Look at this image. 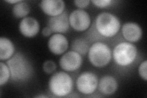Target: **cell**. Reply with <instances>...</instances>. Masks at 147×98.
<instances>
[{
    "label": "cell",
    "mask_w": 147,
    "mask_h": 98,
    "mask_svg": "<svg viewBox=\"0 0 147 98\" xmlns=\"http://www.w3.org/2000/svg\"><path fill=\"white\" fill-rule=\"evenodd\" d=\"M6 64L11 72V80L17 83L28 81L33 74V68L25 56L17 53L7 60Z\"/></svg>",
    "instance_id": "obj_1"
},
{
    "label": "cell",
    "mask_w": 147,
    "mask_h": 98,
    "mask_svg": "<svg viewBox=\"0 0 147 98\" xmlns=\"http://www.w3.org/2000/svg\"><path fill=\"white\" fill-rule=\"evenodd\" d=\"M95 27L98 33L105 38H112L120 29L119 18L113 14L104 12L99 14L95 20Z\"/></svg>",
    "instance_id": "obj_2"
},
{
    "label": "cell",
    "mask_w": 147,
    "mask_h": 98,
    "mask_svg": "<svg viewBox=\"0 0 147 98\" xmlns=\"http://www.w3.org/2000/svg\"><path fill=\"white\" fill-rule=\"evenodd\" d=\"M49 88L50 92L55 96H66L69 95L72 90V78L65 72H55L50 78Z\"/></svg>",
    "instance_id": "obj_3"
},
{
    "label": "cell",
    "mask_w": 147,
    "mask_h": 98,
    "mask_svg": "<svg viewBox=\"0 0 147 98\" xmlns=\"http://www.w3.org/2000/svg\"><path fill=\"white\" fill-rule=\"evenodd\" d=\"M137 55L136 47L129 42L118 44L113 49V58L117 64L127 66L134 62Z\"/></svg>",
    "instance_id": "obj_4"
},
{
    "label": "cell",
    "mask_w": 147,
    "mask_h": 98,
    "mask_svg": "<svg viewBox=\"0 0 147 98\" xmlns=\"http://www.w3.org/2000/svg\"><path fill=\"white\" fill-rule=\"evenodd\" d=\"M88 59L95 67H105L112 59V51L107 45L102 42H96L90 46Z\"/></svg>",
    "instance_id": "obj_5"
},
{
    "label": "cell",
    "mask_w": 147,
    "mask_h": 98,
    "mask_svg": "<svg viewBox=\"0 0 147 98\" xmlns=\"http://www.w3.org/2000/svg\"><path fill=\"white\" fill-rule=\"evenodd\" d=\"M78 91L84 95H91L96 90L98 86V78L92 72L86 71L82 73L76 80Z\"/></svg>",
    "instance_id": "obj_6"
},
{
    "label": "cell",
    "mask_w": 147,
    "mask_h": 98,
    "mask_svg": "<svg viewBox=\"0 0 147 98\" xmlns=\"http://www.w3.org/2000/svg\"><path fill=\"white\" fill-rule=\"evenodd\" d=\"M69 22L72 28L77 31H84L91 24L89 14L83 9H78L73 11L69 16Z\"/></svg>",
    "instance_id": "obj_7"
},
{
    "label": "cell",
    "mask_w": 147,
    "mask_h": 98,
    "mask_svg": "<svg viewBox=\"0 0 147 98\" xmlns=\"http://www.w3.org/2000/svg\"><path fill=\"white\" fill-rule=\"evenodd\" d=\"M82 64V55L75 51L71 50L64 53L59 59V66L67 72L75 71Z\"/></svg>",
    "instance_id": "obj_8"
},
{
    "label": "cell",
    "mask_w": 147,
    "mask_h": 98,
    "mask_svg": "<svg viewBox=\"0 0 147 98\" xmlns=\"http://www.w3.org/2000/svg\"><path fill=\"white\" fill-rule=\"evenodd\" d=\"M69 16L64 11L60 15L51 17L48 21V26L55 33H65L69 29Z\"/></svg>",
    "instance_id": "obj_9"
},
{
    "label": "cell",
    "mask_w": 147,
    "mask_h": 98,
    "mask_svg": "<svg viewBox=\"0 0 147 98\" xmlns=\"http://www.w3.org/2000/svg\"><path fill=\"white\" fill-rule=\"evenodd\" d=\"M69 43L65 36L59 33L53 34L48 41V47L50 52L56 55L64 53L68 49Z\"/></svg>",
    "instance_id": "obj_10"
},
{
    "label": "cell",
    "mask_w": 147,
    "mask_h": 98,
    "mask_svg": "<svg viewBox=\"0 0 147 98\" xmlns=\"http://www.w3.org/2000/svg\"><path fill=\"white\" fill-rule=\"evenodd\" d=\"M40 25L38 21L32 17H26L23 18L19 24V30L21 34L26 38H33L38 34Z\"/></svg>",
    "instance_id": "obj_11"
},
{
    "label": "cell",
    "mask_w": 147,
    "mask_h": 98,
    "mask_svg": "<svg viewBox=\"0 0 147 98\" xmlns=\"http://www.w3.org/2000/svg\"><path fill=\"white\" fill-rule=\"evenodd\" d=\"M40 7L45 14L55 17L64 12L65 3L62 0H42L40 3Z\"/></svg>",
    "instance_id": "obj_12"
},
{
    "label": "cell",
    "mask_w": 147,
    "mask_h": 98,
    "mask_svg": "<svg viewBox=\"0 0 147 98\" xmlns=\"http://www.w3.org/2000/svg\"><path fill=\"white\" fill-rule=\"evenodd\" d=\"M123 36L129 43L139 41L142 36V30L139 24L134 22H126L122 27Z\"/></svg>",
    "instance_id": "obj_13"
},
{
    "label": "cell",
    "mask_w": 147,
    "mask_h": 98,
    "mask_svg": "<svg viewBox=\"0 0 147 98\" xmlns=\"http://www.w3.org/2000/svg\"><path fill=\"white\" fill-rule=\"evenodd\" d=\"M98 86L102 94L109 96L113 95L117 90L118 85L115 77L112 76H105L100 79Z\"/></svg>",
    "instance_id": "obj_14"
},
{
    "label": "cell",
    "mask_w": 147,
    "mask_h": 98,
    "mask_svg": "<svg viewBox=\"0 0 147 98\" xmlns=\"http://www.w3.org/2000/svg\"><path fill=\"white\" fill-rule=\"evenodd\" d=\"M15 47L11 39L5 37L0 38V60H8L14 55Z\"/></svg>",
    "instance_id": "obj_15"
},
{
    "label": "cell",
    "mask_w": 147,
    "mask_h": 98,
    "mask_svg": "<svg viewBox=\"0 0 147 98\" xmlns=\"http://www.w3.org/2000/svg\"><path fill=\"white\" fill-rule=\"evenodd\" d=\"M30 12V7L26 2L21 1L16 4L12 7V14L13 16L17 18H25Z\"/></svg>",
    "instance_id": "obj_16"
},
{
    "label": "cell",
    "mask_w": 147,
    "mask_h": 98,
    "mask_svg": "<svg viewBox=\"0 0 147 98\" xmlns=\"http://www.w3.org/2000/svg\"><path fill=\"white\" fill-rule=\"evenodd\" d=\"M90 44L88 41L84 38H77L72 42V50L79 53L81 55H85L88 53Z\"/></svg>",
    "instance_id": "obj_17"
},
{
    "label": "cell",
    "mask_w": 147,
    "mask_h": 98,
    "mask_svg": "<svg viewBox=\"0 0 147 98\" xmlns=\"http://www.w3.org/2000/svg\"><path fill=\"white\" fill-rule=\"evenodd\" d=\"M11 77V72L7 64L0 62V86L2 87L8 82Z\"/></svg>",
    "instance_id": "obj_18"
},
{
    "label": "cell",
    "mask_w": 147,
    "mask_h": 98,
    "mask_svg": "<svg viewBox=\"0 0 147 98\" xmlns=\"http://www.w3.org/2000/svg\"><path fill=\"white\" fill-rule=\"evenodd\" d=\"M43 71L47 74H53L57 69V65L52 60H47L42 65Z\"/></svg>",
    "instance_id": "obj_19"
},
{
    "label": "cell",
    "mask_w": 147,
    "mask_h": 98,
    "mask_svg": "<svg viewBox=\"0 0 147 98\" xmlns=\"http://www.w3.org/2000/svg\"><path fill=\"white\" fill-rule=\"evenodd\" d=\"M139 74L140 77L145 82L147 81V61L145 60L144 62L140 63L139 67Z\"/></svg>",
    "instance_id": "obj_20"
},
{
    "label": "cell",
    "mask_w": 147,
    "mask_h": 98,
    "mask_svg": "<svg viewBox=\"0 0 147 98\" xmlns=\"http://www.w3.org/2000/svg\"><path fill=\"white\" fill-rule=\"evenodd\" d=\"M91 2L96 7L99 8L107 7L112 3L111 0H92Z\"/></svg>",
    "instance_id": "obj_21"
},
{
    "label": "cell",
    "mask_w": 147,
    "mask_h": 98,
    "mask_svg": "<svg viewBox=\"0 0 147 98\" xmlns=\"http://www.w3.org/2000/svg\"><path fill=\"white\" fill-rule=\"evenodd\" d=\"M90 3V1H89V0H76V1H74L76 6L80 9H84L88 6Z\"/></svg>",
    "instance_id": "obj_22"
},
{
    "label": "cell",
    "mask_w": 147,
    "mask_h": 98,
    "mask_svg": "<svg viewBox=\"0 0 147 98\" xmlns=\"http://www.w3.org/2000/svg\"><path fill=\"white\" fill-rule=\"evenodd\" d=\"M52 32H53L51 30V29H50L48 26L44 28L42 31V35L44 36H45V37H49V36H50V35L52 34Z\"/></svg>",
    "instance_id": "obj_23"
},
{
    "label": "cell",
    "mask_w": 147,
    "mask_h": 98,
    "mask_svg": "<svg viewBox=\"0 0 147 98\" xmlns=\"http://www.w3.org/2000/svg\"><path fill=\"white\" fill-rule=\"evenodd\" d=\"M21 0H6V2L8 3H10V4H17L18 3H19Z\"/></svg>",
    "instance_id": "obj_24"
},
{
    "label": "cell",
    "mask_w": 147,
    "mask_h": 98,
    "mask_svg": "<svg viewBox=\"0 0 147 98\" xmlns=\"http://www.w3.org/2000/svg\"><path fill=\"white\" fill-rule=\"evenodd\" d=\"M35 97H39V98H40V97H48V96H45V95H38V96H35Z\"/></svg>",
    "instance_id": "obj_25"
}]
</instances>
